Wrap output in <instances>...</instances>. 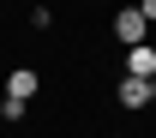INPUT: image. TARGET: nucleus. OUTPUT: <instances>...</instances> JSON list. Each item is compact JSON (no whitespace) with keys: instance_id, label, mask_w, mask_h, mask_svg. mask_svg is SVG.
<instances>
[{"instance_id":"obj_1","label":"nucleus","mask_w":156,"mask_h":138,"mask_svg":"<svg viewBox=\"0 0 156 138\" xmlns=\"http://www.w3.org/2000/svg\"><path fill=\"white\" fill-rule=\"evenodd\" d=\"M114 36L126 42V48H144V42H150V18H144L138 6H126V12L114 18Z\"/></svg>"},{"instance_id":"obj_2","label":"nucleus","mask_w":156,"mask_h":138,"mask_svg":"<svg viewBox=\"0 0 156 138\" xmlns=\"http://www.w3.org/2000/svg\"><path fill=\"white\" fill-rule=\"evenodd\" d=\"M114 96H120V108H144V102L156 96V84H150V78H120Z\"/></svg>"},{"instance_id":"obj_3","label":"nucleus","mask_w":156,"mask_h":138,"mask_svg":"<svg viewBox=\"0 0 156 138\" xmlns=\"http://www.w3.org/2000/svg\"><path fill=\"white\" fill-rule=\"evenodd\" d=\"M126 78H156V48H126Z\"/></svg>"},{"instance_id":"obj_4","label":"nucleus","mask_w":156,"mask_h":138,"mask_svg":"<svg viewBox=\"0 0 156 138\" xmlns=\"http://www.w3.org/2000/svg\"><path fill=\"white\" fill-rule=\"evenodd\" d=\"M6 96H18V102H30V96H36V72H30V66H18V72L6 78Z\"/></svg>"},{"instance_id":"obj_5","label":"nucleus","mask_w":156,"mask_h":138,"mask_svg":"<svg viewBox=\"0 0 156 138\" xmlns=\"http://www.w3.org/2000/svg\"><path fill=\"white\" fill-rule=\"evenodd\" d=\"M24 108H30V102H18V96H6V102H0V114H6V126H18V120H24Z\"/></svg>"},{"instance_id":"obj_6","label":"nucleus","mask_w":156,"mask_h":138,"mask_svg":"<svg viewBox=\"0 0 156 138\" xmlns=\"http://www.w3.org/2000/svg\"><path fill=\"white\" fill-rule=\"evenodd\" d=\"M138 12H144V18H150V24H156V0H138Z\"/></svg>"},{"instance_id":"obj_7","label":"nucleus","mask_w":156,"mask_h":138,"mask_svg":"<svg viewBox=\"0 0 156 138\" xmlns=\"http://www.w3.org/2000/svg\"><path fill=\"white\" fill-rule=\"evenodd\" d=\"M150 84H156V78H150Z\"/></svg>"}]
</instances>
